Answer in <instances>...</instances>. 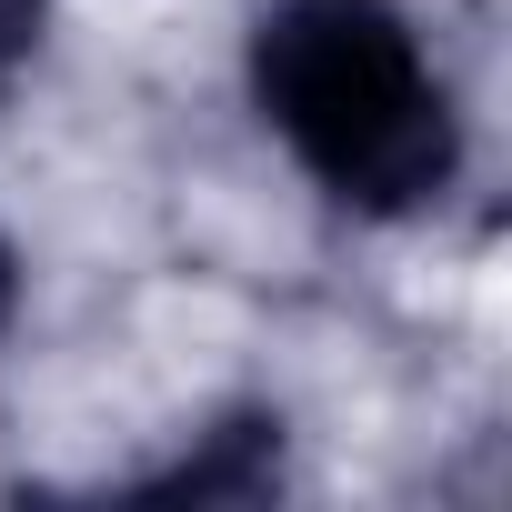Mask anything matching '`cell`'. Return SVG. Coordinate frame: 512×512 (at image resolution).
Listing matches in <instances>:
<instances>
[{"label":"cell","instance_id":"obj_1","mask_svg":"<svg viewBox=\"0 0 512 512\" xmlns=\"http://www.w3.org/2000/svg\"><path fill=\"white\" fill-rule=\"evenodd\" d=\"M251 101L342 211L372 221L422 211L462 161L452 101L392 0H282L251 31Z\"/></svg>","mask_w":512,"mask_h":512},{"label":"cell","instance_id":"obj_2","mask_svg":"<svg viewBox=\"0 0 512 512\" xmlns=\"http://www.w3.org/2000/svg\"><path fill=\"white\" fill-rule=\"evenodd\" d=\"M41 11H51V0H0V91H11V71L31 61V41H41Z\"/></svg>","mask_w":512,"mask_h":512}]
</instances>
